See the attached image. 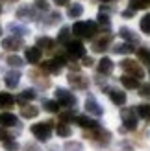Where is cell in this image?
<instances>
[{
    "label": "cell",
    "mask_w": 150,
    "mask_h": 151,
    "mask_svg": "<svg viewBox=\"0 0 150 151\" xmlns=\"http://www.w3.org/2000/svg\"><path fill=\"white\" fill-rule=\"evenodd\" d=\"M98 24L95 20H78L74 22V26L71 28V32L80 37V39H93V37L98 33Z\"/></svg>",
    "instance_id": "6da1fadb"
},
{
    "label": "cell",
    "mask_w": 150,
    "mask_h": 151,
    "mask_svg": "<svg viewBox=\"0 0 150 151\" xmlns=\"http://www.w3.org/2000/svg\"><path fill=\"white\" fill-rule=\"evenodd\" d=\"M52 127H54L52 122H39V124H33L30 127V131H32V134L39 142H47L52 137Z\"/></svg>",
    "instance_id": "7a4b0ae2"
},
{
    "label": "cell",
    "mask_w": 150,
    "mask_h": 151,
    "mask_svg": "<svg viewBox=\"0 0 150 151\" xmlns=\"http://www.w3.org/2000/svg\"><path fill=\"white\" fill-rule=\"evenodd\" d=\"M93 133H87V138L93 142V144L96 147H106L109 144V140H111V133L106 131V129H102V127H96V129H91Z\"/></svg>",
    "instance_id": "3957f363"
},
{
    "label": "cell",
    "mask_w": 150,
    "mask_h": 151,
    "mask_svg": "<svg viewBox=\"0 0 150 151\" xmlns=\"http://www.w3.org/2000/svg\"><path fill=\"white\" fill-rule=\"evenodd\" d=\"M121 68L124 70L126 76H132V78H145V70L143 66H141L137 61H133V59H124V61H121Z\"/></svg>",
    "instance_id": "277c9868"
},
{
    "label": "cell",
    "mask_w": 150,
    "mask_h": 151,
    "mask_svg": "<svg viewBox=\"0 0 150 151\" xmlns=\"http://www.w3.org/2000/svg\"><path fill=\"white\" fill-rule=\"evenodd\" d=\"M56 101L67 109H74L78 105V98L65 88H56Z\"/></svg>",
    "instance_id": "5b68a950"
},
{
    "label": "cell",
    "mask_w": 150,
    "mask_h": 151,
    "mask_svg": "<svg viewBox=\"0 0 150 151\" xmlns=\"http://www.w3.org/2000/svg\"><path fill=\"white\" fill-rule=\"evenodd\" d=\"M65 65H69V61H67V57H63V55H58L56 59H48V61L41 63V68H43L44 72H48V74H59Z\"/></svg>",
    "instance_id": "8992f818"
},
{
    "label": "cell",
    "mask_w": 150,
    "mask_h": 151,
    "mask_svg": "<svg viewBox=\"0 0 150 151\" xmlns=\"http://www.w3.org/2000/svg\"><path fill=\"white\" fill-rule=\"evenodd\" d=\"M121 118H122V131H135L137 129V114H135V109H122L121 111Z\"/></svg>",
    "instance_id": "52a82bcc"
},
{
    "label": "cell",
    "mask_w": 150,
    "mask_h": 151,
    "mask_svg": "<svg viewBox=\"0 0 150 151\" xmlns=\"http://www.w3.org/2000/svg\"><path fill=\"white\" fill-rule=\"evenodd\" d=\"M111 42H113V33L104 32V35H98V39L93 41V50L98 54V52H106L108 48H111Z\"/></svg>",
    "instance_id": "ba28073f"
},
{
    "label": "cell",
    "mask_w": 150,
    "mask_h": 151,
    "mask_svg": "<svg viewBox=\"0 0 150 151\" xmlns=\"http://www.w3.org/2000/svg\"><path fill=\"white\" fill-rule=\"evenodd\" d=\"M67 54L72 59H78V57H85V46L82 41H69L67 42Z\"/></svg>",
    "instance_id": "9c48e42d"
},
{
    "label": "cell",
    "mask_w": 150,
    "mask_h": 151,
    "mask_svg": "<svg viewBox=\"0 0 150 151\" xmlns=\"http://www.w3.org/2000/svg\"><path fill=\"white\" fill-rule=\"evenodd\" d=\"M2 48L7 50V52H17L20 48H24V41H22V37H15V35H9L2 39Z\"/></svg>",
    "instance_id": "30bf717a"
},
{
    "label": "cell",
    "mask_w": 150,
    "mask_h": 151,
    "mask_svg": "<svg viewBox=\"0 0 150 151\" xmlns=\"http://www.w3.org/2000/svg\"><path fill=\"white\" fill-rule=\"evenodd\" d=\"M69 85L72 88H78V90H85L89 87V79L85 78V76H80V74H71L69 78Z\"/></svg>",
    "instance_id": "8fae6325"
},
{
    "label": "cell",
    "mask_w": 150,
    "mask_h": 151,
    "mask_svg": "<svg viewBox=\"0 0 150 151\" xmlns=\"http://www.w3.org/2000/svg\"><path fill=\"white\" fill-rule=\"evenodd\" d=\"M85 111L89 112V114H93V116H102V114H104L102 105L96 101L93 96H89V98H87V101H85Z\"/></svg>",
    "instance_id": "7c38bea8"
},
{
    "label": "cell",
    "mask_w": 150,
    "mask_h": 151,
    "mask_svg": "<svg viewBox=\"0 0 150 151\" xmlns=\"http://www.w3.org/2000/svg\"><path fill=\"white\" fill-rule=\"evenodd\" d=\"M106 92L109 96V100L113 101L115 105H119V107H122V105L126 103V92H122V90H119V88H106Z\"/></svg>",
    "instance_id": "4fadbf2b"
},
{
    "label": "cell",
    "mask_w": 150,
    "mask_h": 151,
    "mask_svg": "<svg viewBox=\"0 0 150 151\" xmlns=\"http://www.w3.org/2000/svg\"><path fill=\"white\" fill-rule=\"evenodd\" d=\"M24 55H26V61L28 63H32V65H37L41 61V57H43V52L41 48H37V46H30L24 50Z\"/></svg>",
    "instance_id": "5bb4252c"
},
{
    "label": "cell",
    "mask_w": 150,
    "mask_h": 151,
    "mask_svg": "<svg viewBox=\"0 0 150 151\" xmlns=\"http://www.w3.org/2000/svg\"><path fill=\"white\" fill-rule=\"evenodd\" d=\"M17 19H22V20H35V7L33 6H22L17 9Z\"/></svg>",
    "instance_id": "9a60e30c"
},
{
    "label": "cell",
    "mask_w": 150,
    "mask_h": 151,
    "mask_svg": "<svg viewBox=\"0 0 150 151\" xmlns=\"http://www.w3.org/2000/svg\"><path fill=\"white\" fill-rule=\"evenodd\" d=\"M113 68H115V65H113V61H111L109 57H102L98 61V74L109 76L111 72H113Z\"/></svg>",
    "instance_id": "2e32d148"
},
{
    "label": "cell",
    "mask_w": 150,
    "mask_h": 151,
    "mask_svg": "<svg viewBox=\"0 0 150 151\" xmlns=\"http://www.w3.org/2000/svg\"><path fill=\"white\" fill-rule=\"evenodd\" d=\"M0 125L2 127H15L19 125V118L11 112H0Z\"/></svg>",
    "instance_id": "e0dca14e"
},
{
    "label": "cell",
    "mask_w": 150,
    "mask_h": 151,
    "mask_svg": "<svg viewBox=\"0 0 150 151\" xmlns=\"http://www.w3.org/2000/svg\"><path fill=\"white\" fill-rule=\"evenodd\" d=\"M19 81H20V74L17 70H11V72H7L4 76V83H6L7 88H15L19 85Z\"/></svg>",
    "instance_id": "ac0fdd59"
},
{
    "label": "cell",
    "mask_w": 150,
    "mask_h": 151,
    "mask_svg": "<svg viewBox=\"0 0 150 151\" xmlns=\"http://www.w3.org/2000/svg\"><path fill=\"white\" fill-rule=\"evenodd\" d=\"M76 124H78L80 127H84V129H96V127H100V125H98V122H95L93 118L84 116V114L76 116Z\"/></svg>",
    "instance_id": "d6986e66"
},
{
    "label": "cell",
    "mask_w": 150,
    "mask_h": 151,
    "mask_svg": "<svg viewBox=\"0 0 150 151\" xmlns=\"http://www.w3.org/2000/svg\"><path fill=\"white\" fill-rule=\"evenodd\" d=\"M119 35L122 37V39L126 41V42H130V44H135V42H139V37L132 32L130 28H126V26H122L121 29H119Z\"/></svg>",
    "instance_id": "ffe728a7"
},
{
    "label": "cell",
    "mask_w": 150,
    "mask_h": 151,
    "mask_svg": "<svg viewBox=\"0 0 150 151\" xmlns=\"http://www.w3.org/2000/svg\"><path fill=\"white\" fill-rule=\"evenodd\" d=\"M37 98V92L33 88H26V90H22V92L19 94V98H17V101L20 103V105H26L28 101H32V100H35Z\"/></svg>",
    "instance_id": "44dd1931"
},
{
    "label": "cell",
    "mask_w": 150,
    "mask_h": 151,
    "mask_svg": "<svg viewBox=\"0 0 150 151\" xmlns=\"http://www.w3.org/2000/svg\"><path fill=\"white\" fill-rule=\"evenodd\" d=\"M7 29L15 35V37H24V35H28L30 33V29L26 28V26H22V24H19V22H11L9 26H7Z\"/></svg>",
    "instance_id": "7402d4cb"
},
{
    "label": "cell",
    "mask_w": 150,
    "mask_h": 151,
    "mask_svg": "<svg viewBox=\"0 0 150 151\" xmlns=\"http://www.w3.org/2000/svg\"><path fill=\"white\" fill-rule=\"evenodd\" d=\"M121 83H122V87L124 88H128V90H133V88H139L141 85H139V79H135V78H132V76H121Z\"/></svg>",
    "instance_id": "603a6c76"
},
{
    "label": "cell",
    "mask_w": 150,
    "mask_h": 151,
    "mask_svg": "<svg viewBox=\"0 0 150 151\" xmlns=\"http://www.w3.org/2000/svg\"><path fill=\"white\" fill-rule=\"evenodd\" d=\"M37 114H39V107H35V105H22L20 107L22 118H35Z\"/></svg>",
    "instance_id": "cb8c5ba5"
},
{
    "label": "cell",
    "mask_w": 150,
    "mask_h": 151,
    "mask_svg": "<svg viewBox=\"0 0 150 151\" xmlns=\"http://www.w3.org/2000/svg\"><path fill=\"white\" fill-rule=\"evenodd\" d=\"M113 54H133L135 52V48H133V44H130V42H122V44H115L113 48Z\"/></svg>",
    "instance_id": "d4e9b609"
},
{
    "label": "cell",
    "mask_w": 150,
    "mask_h": 151,
    "mask_svg": "<svg viewBox=\"0 0 150 151\" xmlns=\"http://www.w3.org/2000/svg\"><path fill=\"white\" fill-rule=\"evenodd\" d=\"M15 103V98L9 92H0V109H11Z\"/></svg>",
    "instance_id": "484cf974"
},
{
    "label": "cell",
    "mask_w": 150,
    "mask_h": 151,
    "mask_svg": "<svg viewBox=\"0 0 150 151\" xmlns=\"http://www.w3.org/2000/svg\"><path fill=\"white\" fill-rule=\"evenodd\" d=\"M37 48H41V52L43 50L52 52L54 50V41H52L50 37H39V39H37Z\"/></svg>",
    "instance_id": "4316f807"
},
{
    "label": "cell",
    "mask_w": 150,
    "mask_h": 151,
    "mask_svg": "<svg viewBox=\"0 0 150 151\" xmlns=\"http://www.w3.org/2000/svg\"><path fill=\"white\" fill-rule=\"evenodd\" d=\"M135 52H137V59L141 63H143V65H150V48L148 46H141Z\"/></svg>",
    "instance_id": "83f0119b"
},
{
    "label": "cell",
    "mask_w": 150,
    "mask_h": 151,
    "mask_svg": "<svg viewBox=\"0 0 150 151\" xmlns=\"http://www.w3.org/2000/svg\"><path fill=\"white\" fill-rule=\"evenodd\" d=\"M82 13H84V6L82 4H71L69 11H67L69 19H78V17H82Z\"/></svg>",
    "instance_id": "f1b7e54d"
},
{
    "label": "cell",
    "mask_w": 150,
    "mask_h": 151,
    "mask_svg": "<svg viewBox=\"0 0 150 151\" xmlns=\"http://www.w3.org/2000/svg\"><path fill=\"white\" fill-rule=\"evenodd\" d=\"M135 114L143 120H150V103H143L135 107Z\"/></svg>",
    "instance_id": "f546056e"
},
{
    "label": "cell",
    "mask_w": 150,
    "mask_h": 151,
    "mask_svg": "<svg viewBox=\"0 0 150 151\" xmlns=\"http://www.w3.org/2000/svg\"><path fill=\"white\" fill-rule=\"evenodd\" d=\"M43 78H44V76H43V74H39L37 70H32V72H30V79H32V81L39 83L41 87H48V85H50L48 79H43Z\"/></svg>",
    "instance_id": "4dcf8cb0"
},
{
    "label": "cell",
    "mask_w": 150,
    "mask_h": 151,
    "mask_svg": "<svg viewBox=\"0 0 150 151\" xmlns=\"http://www.w3.org/2000/svg\"><path fill=\"white\" fill-rule=\"evenodd\" d=\"M96 24H98V28H104V29L108 32L109 26H111L109 15H108V13H98V20H96Z\"/></svg>",
    "instance_id": "1f68e13d"
},
{
    "label": "cell",
    "mask_w": 150,
    "mask_h": 151,
    "mask_svg": "<svg viewBox=\"0 0 150 151\" xmlns=\"http://www.w3.org/2000/svg\"><path fill=\"white\" fill-rule=\"evenodd\" d=\"M139 28H141V32H143V33L150 35V13L143 15V19L139 20Z\"/></svg>",
    "instance_id": "d6a6232c"
},
{
    "label": "cell",
    "mask_w": 150,
    "mask_h": 151,
    "mask_svg": "<svg viewBox=\"0 0 150 151\" xmlns=\"http://www.w3.org/2000/svg\"><path fill=\"white\" fill-rule=\"evenodd\" d=\"M76 122V114H74V111L72 109H69V111H65V112H61L59 114V122L61 124H69V122Z\"/></svg>",
    "instance_id": "836d02e7"
},
{
    "label": "cell",
    "mask_w": 150,
    "mask_h": 151,
    "mask_svg": "<svg viewBox=\"0 0 150 151\" xmlns=\"http://www.w3.org/2000/svg\"><path fill=\"white\" fill-rule=\"evenodd\" d=\"M56 133H58V137H61V138H67V137H71V127H69V124H59L58 127H56Z\"/></svg>",
    "instance_id": "e575fe53"
},
{
    "label": "cell",
    "mask_w": 150,
    "mask_h": 151,
    "mask_svg": "<svg viewBox=\"0 0 150 151\" xmlns=\"http://www.w3.org/2000/svg\"><path fill=\"white\" fill-rule=\"evenodd\" d=\"M43 107L47 112H58L59 111V103L56 100H44L43 101Z\"/></svg>",
    "instance_id": "d590c367"
},
{
    "label": "cell",
    "mask_w": 150,
    "mask_h": 151,
    "mask_svg": "<svg viewBox=\"0 0 150 151\" xmlns=\"http://www.w3.org/2000/svg\"><path fill=\"white\" fill-rule=\"evenodd\" d=\"M6 63L9 65V66H13V68H20V66L24 65V61H22L19 55H9V57L6 59Z\"/></svg>",
    "instance_id": "8d00e7d4"
},
{
    "label": "cell",
    "mask_w": 150,
    "mask_h": 151,
    "mask_svg": "<svg viewBox=\"0 0 150 151\" xmlns=\"http://www.w3.org/2000/svg\"><path fill=\"white\" fill-rule=\"evenodd\" d=\"M69 39H71V29L69 28H61V29H59V35H58V42H69Z\"/></svg>",
    "instance_id": "74e56055"
},
{
    "label": "cell",
    "mask_w": 150,
    "mask_h": 151,
    "mask_svg": "<svg viewBox=\"0 0 150 151\" xmlns=\"http://www.w3.org/2000/svg\"><path fill=\"white\" fill-rule=\"evenodd\" d=\"M65 151H84V146H82V142L69 140V142L65 144Z\"/></svg>",
    "instance_id": "f35d334b"
},
{
    "label": "cell",
    "mask_w": 150,
    "mask_h": 151,
    "mask_svg": "<svg viewBox=\"0 0 150 151\" xmlns=\"http://www.w3.org/2000/svg\"><path fill=\"white\" fill-rule=\"evenodd\" d=\"M59 20H61V15H59L58 11H54V13H50V20H47L44 24H47V26H52V24H58Z\"/></svg>",
    "instance_id": "ab89813d"
},
{
    "label": "cell",
    "mask_w": 150,
    "mask_h": 151,
    "mask_svg": "<svg viewBox=\"0 0 150 151\" xmlns=\"http://www.w3.org/2000/svg\"><path fill=\"white\" fill-rule=\"evenodd\" d=\"M139 96L141 98H150V83H146V85H141L139 87Z\"/></svg>",
    "instance_id": "60d3db41"
},
{
    "label": "cell",
    "mask_w": 150,
    "mask_h": 151,
    "mask_svg": "<svg viewBox=\"0 0 150 151\" xmlns=\"http://www.w3.org/2000/svg\"><path fill=\"white\" fill-rule=\"evenodd\" d=\"M4 149L6 151H19V144L15 140H7V142H4Z\"/></svg>",
    "instance_id": "b9f144b4"
},
{
    "label": "cell",
    "mask_w": 150,
    "mask_h": 151,
    "mask_svg": "<svg viewBox=\"0 0 150 151\" xmlns=\"http://www.w3.org/2000/svg\"><path fill=\"white\" fill-rule=\"evenodd\" d=\"M0 140L2 142H7V140H13V134L7 131V129H0Z\"/></svg>",
    "instance_id": "7bdbcfd3"
},
{
    "label": "cell",
    "mask_w": 150,
    "mask_h": 151,
    "mask_svg": "<svg viewBox=\"0 0 150 151\" xmlns=\"http://www.w3.org/2000/svg\"><path fill=\"white\" fill-rule=\"evenodd\" d=\"M35 7H37V9H41V11H47L48 9V2H47V0H37Z\"/></svg>",
    "instance_id": "ee69618b"
},
{
    "label": "cell",
    "mask_w": 150,
    "mask_h": 151,
    "mask_svg": "<svg viewBox=\"0 0 150 151\" xmlns=\"http://www.w3.org/2000/svg\"><path fill=\"white\" fill-rule=\"evenodd\" d=\"M24 151H41V149H39L37 144H33V142H28V144L24 146Z\"/></svg>",
    "instance_id": "f6af8a7d"
},
{
    "label": "cell",
    "mask_w": 150,
    "mask_h": 151,
    "mask_svg": "<svg viewBox=\"0 0 150 151\" xmlns=\"http://www.w3.org/2000/svg\"><path fill=\"white\" fill-rule=\"evenodd\" d=\"M133 13H135V11H133L132 7H130V9H124V11H122V17H124V19H132V17H133Z\"/></svg>",
    "instance_id": "bcb514c9"
},
{
    "label": "cell",
    "mask_w": 150,
    "mask_h": 151,
    "mask_svg": "<svg viewBox=\"0 0 150 151\" xmlns=\"http://www.w3.org/2000/svg\"><path fill=\"white\" fill-rule=\"evenodd\" d=\"M93 57H84V63H82V65H84V66H93Z\"/></svg>",
    "instance_id": "7dc6e473"
},
{
    "label": "cell",
    "mask_w": 150,
    "mask_h": 151,
    "mask_svg": "<svg viewBox=\"0 0 150 151\" xmlns=\"http://www.w3.org/2000/svg\"><path fill=\"white\" fill-rule=\"evenodd\" d=\"M54 4H58V6H69L71 2H69V0H54Z\"/></svg>",
    "instance_id": "c3c4849f"
},
{
    "label": "cell",
    "mask_w": 150,
    "mask_h": 151,
    "mask_svg": "<svg viewBox=\"0 0 150 151\" xmlns=\"http://www.w3.org/2000/svg\"><path fill=\"white\" fill-rule=\"evenodd\" d=\"M102 4H109V2H119V0H100Z\"/></svg>",
    "instance_id": "681fc988"
},
{
    "label": "cell",
    "mask_w": 150,
    "mask_h": 151,
    "mask_svg": "<svg viewBox=\"0 0 150 151\" xmlns=\"http://www.w3.org/2000/svg\"><path fill=\"white\" fill-rule=\"evenodd\" d=\"M4 2H17V0H4Z\"/></svg>",
    "instance_id": "f907efd6"
},
{
    "label": "cell",
    "mask_w": 150,
    "mask_h": 151,
    "mask_svg": "<svg viewBox=\"0 0 150 151\" xmlns=\"http://www.w3.org/2000/svg\"><path fill=\"white\" fill-rule=\"evenodd\" d=\"M0 35H2V26H0Z\"/></svg>",
    "instance_id": "816d5d0a"
},
{
    "label": "cell",
    "mask_w": 150,
    "mask_h": 151,
    "mask_svg": "<svg viewBox=\"0 0 150 151\" xmlns=\"http://www.w3.org/2000/svg\"><path fill=\"white\" fill-rule=\"evenodd\" d=\"M0 13H2V6H0Z\"/></svg>",
    "instance_id": "f5cc1de1"
},
{
    "label": "cell",
    "mask_w": 150,
    "mask_h": 151,
    "mask_svg": "<svg viewBox=\"0 0 150 151\" xmlns=\"http://www.w3.org/2000/svg\"><path fill=\"white\" fill-rule=\"evenodd\" d=\"M146 2H148V4H150V0H146Z\"/></svg>",
    "instance_id": "db71d44e"
},
{
    "label": "cell",
    "mask_w": 150,
    "mask_h": 151,
    "mask_svg": "<svg viewBox=\"0 0 150 151\" xmlns=\"http://www.w3.org/2000/svg\"><path fill=\"white\" fill-rule=\"evenodd\" d=\"M132 2H135V0H132Z\"/></svg>",
    "instance_id": "11a10c76"
}]
</instances>
